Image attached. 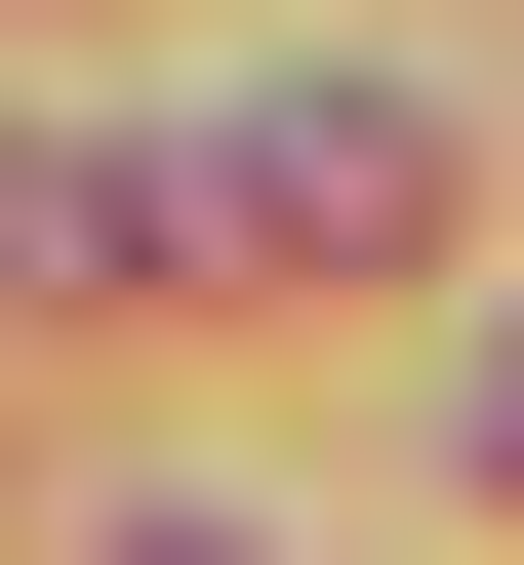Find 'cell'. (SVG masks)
Returning a JSON list of instances; mask_svg holds the SVG:
<instances>
[{
  "label": "cell",
  "instance_id": "7a4b0ae2",
  "mask_svg": "<svg viewBox=\"0 0 524 565\" xmlns=\"http://www.w3.org/2000/svg\"><path fill=\"white\" fill-rule=\"evenodd\" d=\"M0 323H202V162H121V121H0Z\"/></svg>",
  "mask_w": 524,
  "mask_h": 565
},
{
  "label": "cell",
  "instance_id": "6da1fadb",
  "mask_svg": "<svg viewBox=\"0 0 524 565\" xmlns=\"http://www.w3.org/2000/svg\"><path fill=\"white\" fill-rule=\"evenodd\" d=\"M484 243V121L443 82H243L202 121V282H443Z\"/></svg>",
  "mask_w": 524,
  "mask_h": 565
},
{
  "label": "cell",
  "instance_id": "3957f363",
  "mask_svg": "<svg viewBox=\"0 0 524 565\" xmlns=\"http://www.w3.org/2000/svg\"><path fill=\"white\" fill-rule=\"evenodd\" d=\"M82 565H243V525H82Z\"/></svg>",
  "mask_w": 524,
  "mask_h": 565
}]
</instances>
